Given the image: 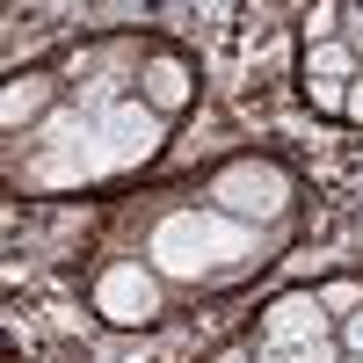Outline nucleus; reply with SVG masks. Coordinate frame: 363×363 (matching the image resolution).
I'll return each instance as SVG.
<instances>
[{"label": "nucleus", "instance_id": "obj_8", "mask_svg": "<svg viewBox=\"0 0 363 363\" xmlns=\"http://www.w3.org/2000/svg\"><path fill=\"white\" fill-rule=\"evenodd\" d=\"M51 95H58L51 73H15V80H8V95H0V124H8V131H29V124L51 109Z\"/></svg>", "mask_w": 363, "mask_h": 363}, {"label": "nucleus", "instance_id": "obj_5", "mask_svg": "<svg viewBox=\"0 0 363 363\" xmlns=\"http://www.w3.org/2000/svg\"><path fill=\"white\" fill-rule=\"evenodd\" d=\"M145 262H153V277H160V284H196L203 269H211L189 211H174V218H160V225H153V240H145Z\"/></svg>", "mask_w": 363, "mask_h": 363}, {"label": "nucleus", "instance_id": "obj_9", "mask_svg": "<svg viewBox=\"0 0 363 363\" xmlns=\"http://www.w3.org/2000/svg\"><path fill=\"white\" fill-rule=\"evenodd\" d=\"M356 73H363V58L349 44H320V51H306V66H298V80H335V87H349Z\"/></svg>", "mask_w": 363, "mask_h": 363}, {"label": "nucleus", "instance_id": "obj_10", "mask_svg": "<svg viewBox=\"0 0 363 363\" xmlns=\"http://www.w3.org/2000/svg\"><path fill=\"white\" fill-rule=\"evenodd\" d=\"M306 51H320V44H342V29H349V8L342 0H320V8H306Z\"/></svg>", "mask_w": 363, "mask_h": 363}, {"label": "nucleus", "instance_id": "obj_17", "mask_svg": "<svg viewBox=\"0 0 363 363\" xmlns=\"http://www.w3.org/2000/svg\"><path fill=\"white\" fill-rule=\"evenodd\" d=\"M211 363H255V356H247V349H240V342H225V349H218V356H211Z\"/></svg>", "mask_w": 363, "mask_h": 363}, {"label": "nucleus", "instance_id": "obj_3", "mask_svg": "<svg viewBox=\"0 0 363 363\" xmlns=\"http://www.w3.org/2000/svg\"><path fill=\"white\" fill-rule=\"evenodd\" d=\"M160 277H153V262H138V255H124V262H102V277H95V313L102 320H116V327H145L160 313Z\"/></svg>", "mask_w": 363, "mask_h": 363}, {"label": "nucleus", "instance_id": "obj_13", "mask_svg": "<svg viewBox=\"0 0 363 363\" xmlns=\"http://www.w3.org/2000/svg\"><path fill=\"white\" fill-rule=\"evenodd\" d=\"M255 363H342V349L335 342H320V349H262Z\"/></svg>", "mask_w": 363, "mask_h": 363}, {"label": "nucleus", "instance_id": "obj_11", "mask_svg": "<svg viewBox=\"0 0 363 363\" xmlns=\"http://www.w3.org/2000/svg\"><path fill=\"white\" fill-rule=\"evenodd\" d=\"M320 306H327V320H349V313H363V277H327L320 284Z\"/></svg>", "mask_w": 363, "mask_h": 363}, {"label": "nucleus", "instance_id": "obj_14", "mask_svg": "<svg viewBox=\"0 0 363 363\" xmlns=\"http://www.w3.org/2000/svg\"><path fill=\"white\" fill-rule=\"evenodd\" d=\"M342 356H363V313L342 320Z\"/></svg>", "mask_w": 363, "mask_h": 363}, {"label": "nucleus", "instance_id": "obj_7", "mask_svg": "<svg viewBox=\"0 0 363 363\" xmlns=\"http://www.w3.org/2000/svg\"><path fill=\"white\" fill-rule=\"evenodd\" d=\"M189 218H196V240H203V262H218V269L262 262V233H255V225L225 218V211H189Z\"/></svg>", "mask_w": 363, "mask_h": 363}, {"label": "nucleus", "instance_id": "obj_16", "mask_svg": "<svg viewBox=\"0 0 363 363\" xmlns=\"http://www.w3.org/2000/svg\"><path fill=\"white\" fill-rule=\"evenodd\" d=\"M342 116H349V124H363V73L349 80V109H342Z\"/></svg>", "mask_w": 363, "mask_h": 363}, {"label": "nucleus", "instance_id": "obj_4", "mask_svg": "<svg viewBox=\"0 0 363 363\" xmlns=\"http://www.w3.org/2000/svg\"><path fill=\"white\" fill-rule=\"evenodd\" d=\"M320 342H335V320H327L320 291H284V298H269V313H262V349H320Z\"/></svg>", "mask_w": 363, "mask_h": 363}, {"label": "nucleus", "instance_id": "obj_18", "mask_svg": "<svg viewBox=\"0 0 363 363\" xmlns=\"http://www.w3.org/2000/svg\"><path fill=\"white\" fill-rule=\"evenodd\" d=\"M342 363H363V356H342Z\"/></svg>", "mask_w": 363, "mask_h": 363}, {"label": "nucleus", "instance_id": "obj_12", "mask_svg": "<svg viewBox=\"0 0 363 363\" xmlns=\"http://www.w3.org/2000/svg\"><path fill=\"white\" fill-rule=\"evenodd\" d=\"M298 87H306L313 116H342V109H349V87H335V80H298Z\"/></svg>", "mask_w": 363, "mask_h": 363}, {"label": "nucleus", "instance_id": "obj_2", "mask_svg": "<svg viewBox=\"0 0 363 363\" xmlns=\"http://www.w3.org/2000/svg\"><path fill=\"white\" fill-rule=\"evenodd\" d=\"M160 138H167V116H153L145 102H116V109L95 116V167L116 174V167H131V160H153Z\"/></svg>", "mask_w": 363, "mask_h": 363}, {"label": "nucleus", "instance_id": "obj_6", "mask_svg": "<svg viewBox=\"0 0 363 363\" xmlns=\"http://www.w3.org/2000/svg\"><path fill=\"white\" fill-rule=\"evenodd\" d=\"M138 102L153 109V116H182V109L196 102V66L182 51H153L145 73H138Z\"/></svg>", "mask_w": 363, "mask_h": 363}, {"label": "nucleus", "instance_id": "obj_1", "mask_svg": "<svg viewBox=\"0 0 363 363\" xmlns=\"http://www.w3.org/2000/svg\"><path fill=\"white\" fill-rule=\"evenodd\" d=\"M211 211H225V218L262 233V225H277L291 211V174L277 160H225L211 174Z\"/></svg>", "mask_w": 363, "mask_h": 363}, {"label": "nucleus", "instance_id": "obj_15", "mask_svg": "<svg viewBox=\"0 0 363 363\" xmlns=\"http://www.w3.org/2000/svg\"><path fill=\"white\" fill-rule=\"evenodd\" d=\"M342 44H349V51L363 58V8H349V29H342Z\"/></svg>", "mask_w": 363, "mask_h": 363}]
</instances>
